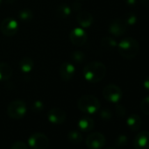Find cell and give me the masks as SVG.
I'll use <instances>...</instances> for the list:
<instances>
[{
    "mask_svg": "<svg viewBox=\"0 0 149 149\" xmlns=\"http://www.w3.org/2000/svg\"><path fill=\"white\" fill-rule=\"evenodd\" d=\"M106 74V67L104 63L99 61H93L88 63L84 68V78L92 84L102 81Z\"/></svg>",
    "mask_w": 149,
    "mask_h": 149,
    "instance_id": "1",
    "label": "cell"
},
{
    "mask_svg": "<svg viewBox=\"0 0 149 149\" xmlns=\"http://www.w3.org/2000/svg\"><path fill=\"white\" fill-rule=\"evenodd\" d=\"M119 54L125 59H132L139 52V45L133 38H125L118 44Z\"/></svg>",
    "mask_w": 149,
    "mask_h": 149,
    "instance_id": "2",
    "label": "cell"
},
{
    "mask_svg": "<svg viewBox=\"0 0 149 149\" xmlns=\"http://www.w3.org/2000/svg\"><path fill=\"white\" fill-rule=\"evenodd\" d=\"M100 101L94 96L85 95L81 97L77 101L78 109L87 114H93L99 111L100 109Z\"/></svg>",
    "mask_w": 149,
    "mask_h": 149,
    "instance_id": "3",
    "label": "cell"
},
{
    "mask_svg": "<svg viewBox=\"0 0 149 149\" xmlns=\"http://www.w3.org/2000/svg\"><path fill=\"white\" fill-rule=\"evenodd\" d=\"M26 113V104L23 100L17 99L11 102L7 107V114L13 119H20Z\"/></svg>",
    "mask_w": 149,
    "mask_h": 149,
    "instance_id": "4",
    "label": "cell"
},
{
    "mask_svg": "<svg viewBox=\"0 0 149 149\" xmlns=\"http://www.w3.org/2000/svg\"><path fill=\"white\" fill-rule=\"evenodd\" d=\"M121 89L115 84H109L103 90V97L111 103H118L122 98Z\"/></svg>",
    "mask_w": 149,
    "mask_h": 149,
    "instance_id": "5",
    "label": "cell"
},
{
    "mask_svg": "<svg viewBox=\"0 0 149 149\" xmlns=\"http://www.w3.org/2000/svg\"><path fill=\"white\" fill-rule=\"evenodd\" d=\"M106 139L101 132H92L86 139V146L89 149H101L104 146Z\"/></svg>",
    "mask_w": 149,
    "mask_h": 149,
    "instance_id": "6",
    "label": "cell"
},
{
    "mask_svg": "<svg viewBox=\"0 0 149 149\" xmlns=\"http://www.w3.org/2000/svg\"><path fill=\"white\" fill-rule=\"evenodd\" d=\"M28 144L33 149H46L49 146V139L45 134L37 132L30 136Z\"/></svg>",
    "mask_w": 149,
    "mask_h": 149,
    "instance_id": "7",
    "label": "cell"
},
{
    "mask_svg": "<svg viewBox=\"0 0 149 149\" xmlns=\"http://www.w3.org/2000/svg\"><path fill=\"white\" fill-rule=\"evenodd\" d=\"M0 30L5 36H13L17 33L19 30V23L16 19L13 18H6L1 22Z\"/></svg>",
    "mask_w": 149,
    "mask_h": 149,
    "instance_id": "8",
    "label": "cell"
},
{
    "mask_svg": "<svg viewBox=\"0 0 149 149\" xmlns=\"http://www.w3.org/2000/svg\"><path fill=\"white\" fill-rule=\"evenodd\" d=\"M69 38L71 42L76 46H83L87 41V33L82 27L74 28L69 34Z\"/></svg>",
    "mask_w": 149,
    "mask_h": 149,
    "instance_id": "9",
    "label": "cell"
},
{
    "mask_svg": "<svg viewBox=\"0 0 149 149\" xmlns=\"http://www.w3.org/2000/svg\"><path fill=\"white\" fill-rule=\"evenodd\" d=\"M134 149H149V132H139L133 140Z\"/></svg>",
    "mask_w": 149,
    "mask_h": 149,
    "instance_id": "10",
    "label": "cell"
},
{
    "mask_svg": "<svg viewBox=\"0 0 149 149\" xmlns=\"http://www.w3.org/2000/svg\"><path fill=\"white\" fill-rule=\"evenodd\" d=\"M67 118L66 112L61 108H53L47 113V118L49 122L54 125H61L65 122Z\"/></svg>",
    "mask_w": 149,
    "mask_h": 149,
    "instance_id": "11",
    "label": "cell"
},
{
    "mask_svg": "<svg viewBox=\"0 0 149 149\" xmlns=\"http://www.w3.org/2000/svg\"><path fill=\"white\" fill-rule=\"evenodd\" d=\"M127 30V25L124 19H115L109 26V32L113 36H122Z\"/></svg>",
    "mask_w": 149,
    "mask_h": 149,
    "instance_id": "12",
    "label": "cell"
},
{
    "mask_svg": "<svg viewBox=\"0 0 149 149\" xmlns=\"http://www.w3.org/2000/svg\"><path fill=\"white\" fill-rule=\"evenodd\" d=\"M74 73H76V68L70 62H64L61 65L59 69L60 77L63 81H69L73 78Z\"/></svg>",
    "mask_w": 149,
    "mask_h": 149,
    "instance_id": "13",
    "label": "cell"
},
{
    "mask_svg": "<svg viewBox=\"0 0 149 149\" xmlns=\"http://www.w3.org/2000/svg\"><path fill=\"white\" fill-rule=\"evenodd\" d=\"M77 20L82 28H88L93 24V16L89 12H80L77 17Z\"/></svg>",
    "mask_w": 149,
    "mask_h": 149,
    "instance_id": "14",
    "label": "cell"
},
{
    "mask_svg": "<svg viewBox=\"0 0 149 149\" xmlns=\"http://www.w3.org/2000/svg\"><path fill=\"white\" fill-rule=\"evenodd\" d=\"M141 123H142L141 118L137 114H132L126 119V125L129 127V129L132 130V132H137L138 130H139L141 126Z\"/></svg>",
    "mask_w": 149,
    "mask_h": 149,
    "instance_id": "15",
    "label": "cell"
},
{
    "mask_svg": "<svg viewBox=\"0 0 149 149\" xmlns=\"http://www.w3.org/2000/svg\"><path fill=\"white\" fill-rule=\"evenodd\" d=\"M13 76V68L6 62H0V81H6Z\"/></svg>",
    "mask_w": 149,
    "mask_h": 149,
    "instance_id": "16",
    "label": "cell"
},
{
    "mask_svg": "<svg viewBox=\"0 0 149 149\" xmlns=\"http://www.w3.org/2000/svg\"><path fill=\"white\" fill-rule=\"evenodd\" d=\"M78 127L83 132H90L94 127V120L90 117H83L78 121Z\"/></svg>",
    "mask_w": 149,
    "mask_h": 149,
    "instance_id": "17",
    "label": "cell"
},
{
    "mask_svg": "<svg viewBox=\"0 0 149 149\" xmlns=\"http://www.w3.org/2000/svg\"><path fill=\"white\" fill-rule=\"evenodd\" d=\"M33 67L34 62L31 57H24L19 61V68L23 73H30Z\"/></svg>",
    "mask_w": 149,
    "mask_h": 149,
    "instance_id": "18",
    "label": "cell"
},
{
    "mask_svg": "<svg viewBox=\"0 0 149 149\" xmlns=\"http://www.w3.org/2000/svg\"><path fill=\"white\" fill-rule=\"evenodd\" d=\"M101 45L106 50H113V49H115L118 47L117 41L112 37H109V36L104 37L102 39Z\"/></svg>",
    "mask_w": 149,
    "mask_h": 149,
    "instance_id": "19",
    "label": "cell"
},
{
    "mask_svg": "<svg viewBox=\"0 0 149 149\" xmlns=\"http://www.w3.org/2000/svg\"><path fill=\"white\" fill-rule=\"evenodd\" d=\"M71 11L70 6L67 5H61L56 10V16L59 19H66L70 15Z\"/></svg>",
    "mask_w": 149,
    "mask_h": 149,
    "instance_id": "20",
    "label": "cell"
},
{
    "mask_svg": "<svg viewBox=\"0 0 149 149\" xmlns=\"http://www.w3.org/2000/svg\"><path fill=\"white\" fill-rule=\"evenodd\" d=\"M68 139L73 144H79L83 141V135L76 130L70 131L68 134Z\"/></svg>",
    "mask_w": 149,
    "mask_h": 149,
    "instance_id": "21",
    "label": "cell"
},
{
    "mask_svg": "<svg viewBox=\"0 0 149 149\" xmlns=\"http://www.w3.org/2000/svg\"><path fill=\"white\" fill-rule=\"evenodd\" d=\"M86 59V55L82 51H74L71 54V60L77 64L83 63Z\"/></svg>",
    "mask_w": 149,
    "mask_h": 149,
    "instance_id": "22",
    "label": "cell"
},
{
    "mask_svg": "<svg viewBox=\"0 0 149 149\" xmlns=\"http://www.w3.org/2000/svg\"><path fill=\"white\" fill-rule=\"evenodd\" d=\"M19 18L23 22H30L33 18V13L29 9H23L19 12Z\"/></svg>",
    "mask_w": 149,
    "mask_h": 149,
    "instance_id": "23",
    "label": "cell"
},
{
    "mask_svg": "<svg viewBox=\"0 0 149 149\" xmlns=\"http://www.w3.org/2000/svg\"><path fill=\"white\" fill-rule=\"evenodd\" d=\"M127 144H128V138L126 135H124V134L118 135L115 139V146L117 147L123 148V147H125Z\"/></svg>",
    "mask_w": 149,
    "mask_h": 149,
    "instance_id": "24",
    "label": "cell"
},
{
    "mask_svg": "<svg viewBox=\"0 0 149 149\" xmlns=\"http://www.w3.org/2000/svg\"><path fill=\"white\" fill-rule=\"evenodd\" d=\"M140 110L145 115L149 116V96L144 97L140 103Z\"/></svg>",
    "mask_w": 149,
    "mask_h": 149,
    "instance_id": "25",
    "label": "cell"
},
{
    "mask_svg": "<svg viewBox=\"0 0 149 149\" xmlns=\"http://www.w3.org/2000/svg\"><path fill=\"white\" fill-rule=\"evenodd\" d=\"M137 20H138V18L133 13H129L125 17V19H124V21L125 22V24L127 26H133V25H135L137 23Z\"/></svg>",
    "mask_w": 149,
    "mask_h": 149,
    "instance_id": "26",
    "label": "cell"
},
{
    "mask_svg": "<svg viewBox=\"0 0 149 149\" xmlns=\"http://www.w3.org/2000/svg\"><path fill=\"white\" fill-rule=\"evenodd\" d=\"M100 118L104 120H110L112 118V112L110 109L104 108L100 111Z\"/></svg>",
    "mask_w": 149,
    "mask_h": 149,
    "instance_id": "27",
    "label": "cell"
},
{
    "mask_svg": "<svg viewBox=\"0 0 149 149\" xmlns=\"http://www.w3.org/2000/svg\"><path fill=\"white\" fill-rule=\"evenodd\" d=\"M43 109H44V104H43V103L41 101H39V100L34 101L33 103V104H32V111L33 112L39 113V112L42 111Z\"/></svg>",
    "mask_w": 149,
    "mask_h": 149,
    "instance_id": "28",
    "label": "cell"
},
{
    "mask_svg": "<svg viewBox=\"0 0 149 149\" xmlns=\"http://www.w3.org/2000/svg\"><path fill=\"white\" fill-rule=\"evenodd\" d=\"M115 111H116V114L118 117H125L126 115V109L123 105L118 104L115 108Z\"/></svg>",
    "mask_w": 149,
    "mask_h": 149,
    "instance_id": "29",
    "label": "cell"
},
{
    "mask_svg": "<svg viewBox=\"0 0 149 149\" xmlns=\"http://www.w3.org/2000/svg\"><path fill=\"white\" fill-rule=\"evenodd\" d=\"M11 149H28L27 146L22 141H17L13 144Z\"/></svg>",
    "mask_w": 149,
    "mask_h": 149,
    "instance_id": "30",
    "label": "cell"
},
{
    "mask_svg": "<svg viewBox=\"0 0 149 149\" xmlns=\"http://www.w3.org/2000/svg\"><path fill=\"white\" fill-rule=\"evenodd\" d=\"M71 10H74L76 12H79L82 10V4L80 3V1H77V0H74V1L72 3L71 5Z\"/></svg>",
    "mask_w": 149,
    "mask_h": 149,
    "instance_id": "31",
    "label": "cell"
},
{
    "mask_svg": "<svg viewBox=\"0 0 149 149\" xmlns=\"http://www.w3.org/2000/svg\"><path fill=\"white\" fill-rule=\"evenodd\" d=\"M143 86H144V88H145L147 91H149V77H147L144 80V82H143Z\"/></svg>",
    "mask_w": 149,
    "mask_h": 149,
    "instance_id": "32",
    "label": "cell"
},
{
    "mask_svg": "<svg viewBox=\"0 0 149 149\" xmlns=\"http://www.w3.org/2000/svg\"><path fill=\"white\" fill-rule=\"evenodd\" d=\"M140 3L144 7L149 9V0H140Z\"/></svg>",
    "mask_w": 149,
    "mask_h": 149,
    "instance_id": "33",
    "label": "cell"
},
{
    "mask_svg": "<svg viewBox=\"0 0 149 149\" xmlns=\"http://www.w3.org/2000/svg\"><path fill=\"white\" fill-rule=\"evenodd\" d=\"M126 4L129 6H134L137 4V0H126Z\"/></svg>",
    "mask_w": 149,
    "mask_h": 149,
    "instance_id": "34",
    "label": "cell"
},
{
    "mask_svg": "<svg viewBox=\"0 0 149 149\" xmlns=\"http://www.w3.org/2000/svg\"><path fill=\"white\" fill-rule=\"evenodd\" d=\"M6 1L7 4H13V3H14L15 0H6Z\"/></svg>",
    "mask_w": 149,
    "mask_h": 149,
    "instance_id": "35",
    "label": "cell"
},
{
    "mask_svg": "<svg viewBox=\"0 0 149 149\" xmlns=\"http://www.w3.org/2000/svg\"><path fill=\"white\" fill-rule=\"evenodd\" d=\"M1 3H2V0H0V6H1Z\"/></svg>",
    "mask_w": 149,
    "mask_h": 149,
    "instance_id": "36",
    "label": "cell"
},
{
    "mask_svg": "<svg viewBox=\"0 0 149 149\" xmlns=\"http://www.w3.org/2000/svg\"><path fill=\"white\" fill-rule=\"evenodd\" d=\"M77 1H80L81 2V1H84V0H77Z\"/></svg>",
    "mask_w": 149,
    "mask_h": 149,
    "instance_id": "37",
    "label": "cell"
},
{
    "mask_svg": "<svg viewBox=\"0 0 149 149\" xmlns=\"http://www.w3.org/2000/svg\"><path fill=\"white\" fill-rule=\"evenodd\" d=\"M106 149H114V148H111V147H110V148H106Z\"/></svg>",
    "mask_w": 149,
    "mask_h": 149,
    "instance_id": "38",
    "label": "cell"
}]
</instances>
